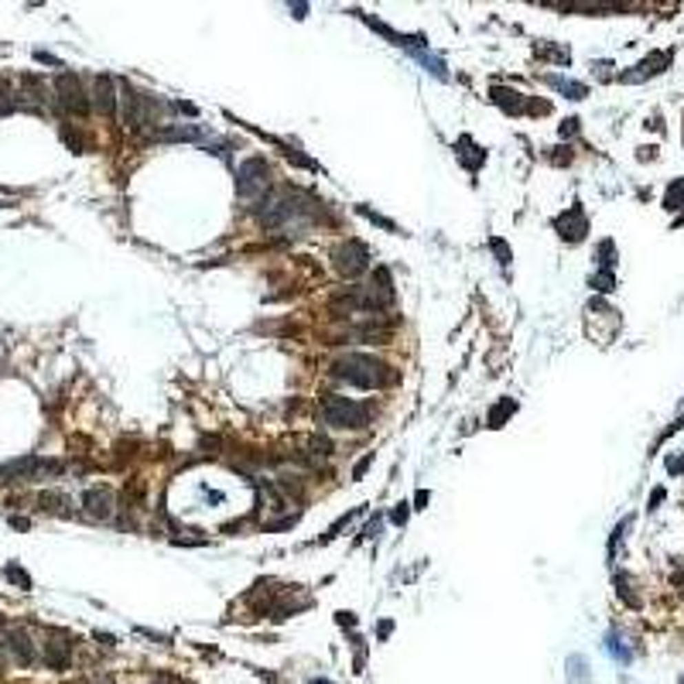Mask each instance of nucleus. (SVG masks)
<instances>
[{"mask_svg": "<svg viewBox=\"0 0 684 684\" xmlns=\"http://www.w3.org/2000/svg\"><path fill=\"white\" fill-rule=\"evenodd\" d=\"M404 506H407V503H400V506L393 510V524H404V520H407V510H404Z\"/></svg>", "mask_w": 684, "mask_h": 684, "instance_id": "obj_21", "label": "nucleus"}, {"mask_svg": "<svg viewBox=\"0 0 684 684\" xmlns=\"http://www.w3.org/2000/svg\"><path fill=\"white\" fill-rule=\"evenodd\" d=\"M503 414H513V400H499V407H496V411L489 414V424H493V428H499Z\"/></svg>", "mask_w": 684, "mask_h": 684, "instance_id": "obj_15", "label": "nucleus"}, {"mask_svg": "<svg viewBox=\"0 0 684 684\" xmlns=\"http://www.w3.org/2000/svg\"><path fill=\"white\" fill-rule=\"evenodd\" d=\"M595 288L599 291H612V274H599L595 278Z\"/></svg>", "mask_w": 684, "mask_h": 684, "instance_id": "obj_19", "label": "nucleus"}, {"mask_svg": "<svg viewBox=\"0 0 684 684\" xmlns=\"http://www.w3.org/2000/svg\"><path fill=\"white\" fill-rule=\"evenodd\" d=\"M493 250L499 253V264H506L510 257H506V247H503V240H493Z\"/></svg>", "mask_w": 684, "mask_h": 684, "instance_id": "obj_20", "label": "nucleus"}, {"mask_svg": "<svg viewBox=\"0 0 684 684\" xmlns=\"http://www.w3.org/2000/svg\"><path fill=\"white\" fill-rule=\"evenodd\" d=\"M558 229H561V236H565V229H572L568 240H582L585 236V216H582V209H572L568 216H561L558 219Z\"/></svg>", "mask_w": 684, "mask_h": 684, "instance_id": "obj_10", "label": "nucleus"}, {"mask_svg": "<svg viewBox=\"0 0 684 684\" xmlns=\"http://www.w3.org/2000/svg\"><path fill=\"white\" fill-rule=\"evenodd\" d=\"M568 667H572V678L585 681V674H582V667H585V664H582V657H572V661H568Z\"/></svg>", "mask_w": 684, "mask_h": 684, "instance_id": "obj_18", "label": "nucleus"}, {"mask_svg": "<svg viewBox=\"0 0 684 684\" xmlns=\"http://www.w3.org/2000/svg\"><path fill=\"white\" fill-rule=\"evenodd\" d=\"M144 106H147V96H141L137 90L123 86V113H127V123H130L134 130H141V127L147 123V113H144Z\"/></svg>", "mask_w": 684, "mask_h": 684, "instance_id": "obj_7", "label": "nucleus"}, {"mask_svg": "<svg viewBox=\"0 0 684 684\" xmlns=\"http://www.w3.org/2000/svg\"><path fill=\"white\" fill-rule=\"evenodd\" d=\"M301 216H304V209L298 205V196H291V192H274L271 198L260 202V212H257L260 226H267V229H284V226L298 222Z\"/></svg>", "mask_w": 684, "mask_h": 684, "instance_id": "obj_3", "label": "nucleus"}, {"mask_svg": "<svg viewBox=\"0 0 684 684\" xmlns=\"http://www.w3.org/2000/svg\"><path fill=\"white\" fill-rule=\"evenodd\" d=\"M7 110H10V103H3V99H0V113H7Z\"/></svg>", "mask_w": 684, "mask_h": 684, "instance_id": "obj_22", "label": "nucleus"}, {"mask_svg": "<svg viewBox=\"0 0 684 684\" xmlns=\"http://www.w3.org/2000/svg\"><path fill=\"white\" fill-rule=\"evenodd\" d=\"M551 86H555L558 93H568V99H582V96H585V86H579V83H568V79H558V76H551Z\"/></svg>", "mask_w": 684, "mask_h": 684, "instance_id": "obj_14", "label": "nucleus"}, {"mask_svg": "<svg viewBox=\"0 0 684 684\" xmlns=\"http://www.w3.org/2000/svg\"><path fill=\"white\" fill-rule=\"evenodd\" d=\"M86 506L93 517H110V493L106 489H90L86 493Z\"/></svg>", "mask_w": 684, "mask_h": 684, "instance_id": "obj_13", "label": "nucleus"}, {"mask_svg": "<svg viewBox=\"0 0 684 684\" xmlns=\"http://www.w3.org/2000/svg\"><path fill=\"white\" fill-rule=\"evenodd\" d=\"M332 377L349 384V387H360V391H373V387H384L391 384V370L373 360V356H363V353H349V356H339L332 363Z\"/></svg>", "mask_w": 684, "mask_h": 684, "instance_id": "obj_1", "label": "nucleus"}, {"mask_svg": "<svg viewBox=\"0 0 684 684\" xmlns=\"http://www.w3.org/2000/svg\"><path fill=\"white\" fill-rule=\"evenodd\" d=\"M3 575H7V579H14V582H17V585H21V588H28V585H31V582H28V575H24L21 568H14V565H7V568H3Z\"/></svg>", "mask_w": 684, "mask_h": 684, "instance_id": "obj_16", "label": "nucleus"}, {"mask_svg": "<svg viewBox=\"0 0 684 684\" xmlns=\"http://www.w3.org/2000/svg\"><path fill=\"white\" fill-rule=\"evenodd\" d=\"M322 421L335 431H360L370 424V404L349 400V397H325L322 400Z\"/></svg>", "mask_w": 684, "mask_h": 684, "instance_id": "obj_2", "label": "nucleus"}, {"mask_svg": "<svg viewBox=\"0 0 684 684\" xmlns=\"http://www.w3.org/2000/svg\"><path fill=\"white\" fill-rule=\"evenodd\" d=\"M158 137H161V141H202V137H205V130H202V127H192V123H185V127H168V130H161Z\"/></svg>", "mask_w": 684, "mask_h": 684, "instance_id": "obj_11", "label": "nucleus"}, {"mask_svg": "<svg viewBox=\"0 0 684 684\" xmlns=\"http://www.w3.org/2000/svg\"><path fill=\"white\" fill-rule=\"evenodd\" d=\"M7 647H10L17 664H34V647L28 643V636L21 630H7Z\"/></svg>", "mask_w": 684, "mask_h": 684, "instance_id": "obj_9", "label": "nucleus"}, {"mask_svg": "<svg viewBox=\"0 0 684 684\" xmlns=\"http://www.w3.org/2000/svg\"><path fill=\"white\" fill-rule=\"evenodd\" d=\"M55 90H59V103L69 110V113H86L90 110V103H86V93H83V83L76 79V76H59V83H55Z\"/></svg>", "mask_w": 684, "mask_h": 684, "instance_id": "obj_6", "label": "nucleus"}, {"mask_svg": "<svg viewBox=\"0 0 684 684\" xmlns=\"http://www.w3.org/2000/svg\"><path fill=\"white\" fill-rule=\"evenodd\" d=\"M308 684H332V681H308Z\"/></svg>", "mask_w": 684, "mask_h": 684, "instance_id": "obj_24", "label": "nucleus"}, {"mask_svg": "<svg viewBox=\"0 0 684 684\" xmlns=\"http://www.w3.org/2000/svg\"><path fill=\"white\" fill-rule=\"evenodd\" d=\"M370 462H373V455H366V459H360V462H356V469H353V479H363V473L370 469Z\"/></svg>", "mask_w": 684, "mask_h": 684, "instance_id": "obj_17", "label": "nucleus"}, {"mask_svg": "<svg viewBox=\"0 0 684 684\" xmlns=\"http://www.w3.org/2000/svg\"><path fill=\"white\" fill-rule=\"evenodd\" d=\"M93 103L99 106V113L103 116H113V110H116V96H113V79L110 76H96V83H93Z\"/></svg>", "mask_w": 684, "mask_h": 684, "instance_id": "obj_8", "label": "nucleus"}, {"mask_svg": "<svg viewBox=\"0 0 684 684\" xmlns=\"http://www.w3.org/2000/svg\"><path fill=\"white\" fill-rule=\"evenodd\" d=\"M271 185V168L264 158H250L236 168V196L240 198H260Z\"/></svg>", "mask_w": 684, "mask_h": 684, "instance_id": "obj_4", "label": "nucleus"}, {"mask_svg": "<svg viewBox=\"0 0 684 684\" xmlns=\"http://www.w3.org/2000/svg\"><path fill=\"white\" fill-rule=\"evenodd\" d=\"M154 684H175V681H172V678H158Z\"/></svg>", "mask_w": 684, "mask_h": 684, "instance_id": "obj_23", "label": "nucleus"}, {"mask_svg": "<svg viewBox=\"0 0 684 684\" xmlns=\"http://www.w3.org/2000/svg\"><path fill=\"white\" fill-rule=\"evenodd\" d=\"M332 260H335V271H339L342 278H360V274H366V267H370V250H366V243H360V240H346V243L332 253Z\"/></svg>", "mask_w": 684, "mask_h": 684, "instance_id": "obj_5", "label": "nucleus"}, {"mask_svg": "<svg viewBox=\"0 0 684 684\" xmlns=\"http://www.w3.org/2000/svg\"><path fill=\"white\" fill-rule=\"evenodd\" d=\"M493 99L503 106V110H510V113H524V99L517 90H503V86H496L493 90Z\"/></svg>", "mask_w": 684, "mask_h": 684, "instance_id": "obj_12", "label": "nucleus"}]
</instances>
